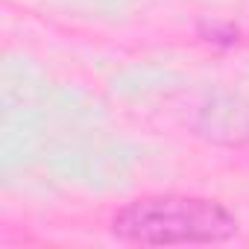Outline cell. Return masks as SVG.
Masks as SVG:
<instances>
[{"label": "cell", "mask_w": 249, "mask_h": 249, "mask_svg": "<svg viewBox=\"0 0 249 249\" xmlns=\"http://www.w3.org/2000/svg\"><path fill=\"white\" fill-rule=\"evenodd\" d=\"M237 217L217 199L194 194H150L111 217V234L129 246H208L237 234Z\"/></svg>", "instance_id": "6da1fadb"}]
</instances>
